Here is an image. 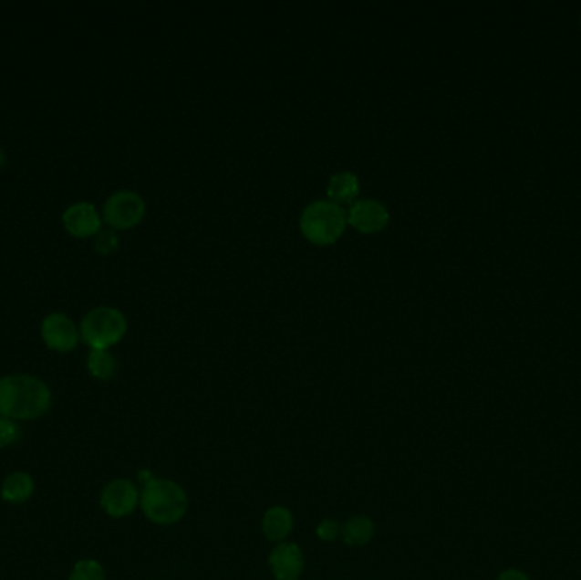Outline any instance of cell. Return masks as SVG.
<instances>
[{
  "label": "cell",
  "instance_id": "obj_6",
  "mask_svg": "<svg viewBox=\"0 0 581 580\" xmlns=\"http://www.w3.org/2000/svg\"><path fill=\"white\" fill-rule=\"evenodd\" d=\"M389 222V210L383 201L358 198L347 210V223L360 234H378Z\"/></svg>",
  "mask_w": 581,
  "mask_h": 580
},
{
  "label": "cell",
  "instance_id": "obj_11",
  "mask_svg": "<svg viewBox=\"0 0 581 580\" xmlns=\"http://www.w3.org/2000/svg\"><path fill=\"white\" fill-rule=\"evenodd\" d=\"M360 181L358 174L352 171H338L332 174L327 185V195L328 199L337 205L344 203H354L359 196Z\"/></svg>",
  "mask_w": 581,
  "mask_h": 580
},
{
  "label": "cell",
  "instance_id": "obj_8",
  "mask_svg": "<svg viewBox=\"0 0 581 580\" xmlns=\"http://www.w3.org/2000/svg\"><path fill=\"white\" fill-rule=\"evenodd\" d=\"M41 337L51 351L70 353L80 341V331L65 313H50L41 323Z\"/></svg>",
  "mask_w": 581,
  "mask_h": 580
},
{
  "label": "cell",
  "instance_id": "obj_7",
  "mask_svg": "<svg viewBox=\"0 0 581 580\" xmlns=\"http://www.w3.org/2000/svg\"><path fill=\"white\" fill-rule=\"evenodd\" d=\"M140 502V492L133 481L126 479L112 480L104 487L100 494V506L111 518L130 516Z\"/></svg>",
  "mask_w": 581,
  "mask_h": 580
},
{
  "label": "cell",
  "instance_id": "obj_15",
  "mask_svg": "<svg viewBox=\"0 0 581 580\" xmlns=\"http://www.w3.org/2000/svg\"><path fill=\"white\" fill-rule=\"evenodd\" d=\"M87 368L98 380H111L118 373V361L108 349H92L87 356Z\"/></svg>",
  "mask_w": 581,
  "mask_h": 580
},
{
  "label": "cell",
  "instance_id": "obj_10",
  "mask_svg": "<svg viewBox=\"0 0 581 580\" xmlns=\"http://www.w3.org/2000/svg\"><path fill=\"white\" fill-rule=\"evenodd\" d=\"M269 565L275 579L297 580L305 570V556L297 544H277L269 556Z\"/></svg>",
  "mask_w": 581,
  "mask_h": 580
},
{
  "label": "cell",
  "instance_id": "obj_19",
  "mask_svg": "<svg viewBox=\"0 0 581 580\" xmlns=\"http://www.w3.org/2000/svg\"><path fill=\"white\" fill-rule=\"evenodd\" d=\"M342 533L340 524L335 519H325L322 524L316 528V534L322 538L323 542H334Z\"/></svg>",
  "mask_w": 581,
  "mask_h": 580
},
{
  "label": "cell",
  "instance_id": "obj_13",
  "mask_svg": "<svg viewBox=\"0 0 581 580\" xmlns=\"http://www.w3.org/2000/svg\"><path fill=\"white\" fill-rule=\"evenodd\" d=\"M33 492H35V481L31 479V475H27L25 471H14L11 475H7L0 489L2 499L11 504H23L31 499Z\"/></svg>",
  "mask_w": 581,
  "mask_h": 580
},
{
  "label": "cell",
  "instance_id": "obj_5",
  "mask_svg": "<svg viewBox=\"0 0 581 580\" xmlns=\"http://www.w3.org/2000/svg\"><path fill=\"white\" fill-rule=\"evenodd\" d=\"M145 211V199L135 191L121 189L112 193L111 196L106 199L102 208V218L112 230H128L143 220Z\"/></svg>",
  "mask_w": 581,
  "mask_h": 580
},
{
  "label": "cell",
  "instance_id": "obj_4",
  "mask_svg": "<svg viewBox=\"0 0 581 580\" xmlns=\"http://www.w3.org/2000/svg\"><path fill=\"white\" fill-rule=\"evenodd\" d=\"M126 331L128 321L121 310L96 307L82 319L80 339L90 349H109L123 339Z\"/></svg>",
  "mask_w": 581,
  "mask_h": 580
},
{
  "label": "cell",
  "instance_id": "obj_14",
  "mask_svg": "<svg viewBox=\"0 0 581 580\" xmlns=\"http://www.w3.org/2000/svg\"><path fill=\"white\" fill-rule=\"evenodd\" d=\"M374 522L366 516H356V518L347 521L344 530H342V538L348 546H362V544L369 543L374 536Z\"/></svg>",
  "mask_w": 581,
  "mask_h": 580
},
{
  "label": "cell",
  "instance_id": "obj_21",
  "mask_svg": "<svg viewBox=\"0 0 581 580\" xmlns=\"http://www.w3.org/2000/svg\"><path fill=\"white\" fill-rule=\"evenodd\" d=\"M4 163H5V155H4V152L0 149V169L4 167Z\"/></svg>",
  "mask_w": 581,
  "mask_h": 580
},
{
  "label": "cell",
  "instance_id": "obj_9",
  "mask_svg": "<svg viewBox=\"0 0 581 580\" xmlns=\"http://www.w3.org/2000/svg\"><path fill=\"white\" fill-rule=\"evenodd\" d=\"M63 227L70 235L77 238H87V237H96L99 234L102 220H100L99 211L96 210L94 205L80 201L68 206L63 211Z\"/></svg>",
  "mask_w": 581,
  "mask_h": 580
},
{
  "label": "cell",
  "instance_id": "obj_18",
  "mask_svg": "<svg viewBox=\"0 0 581 580\" xmlns=\"http://www.w3.org/2000/svg\"><path fill=\"white\" fill-rule=\"evenodd\" d=\"M119 246V237L114 232V230H100L99 234L96 235V240H94V248L99 252V254H112L116 248Z\"/></svg>",
  "mask_w": 581,
  "mask_h": 580
},
{
  "label": "cell",
  "instance_id": "obj_12",
  "mask_svg": "<svg viewBox=\"0 0 581 580\" xmlns=\"http://www.w3.org/2000/svg\"><path fill=\"white\" fill-rule=\"evenodd\" d=\"M262 531L267 540L283 542L293 531V514L283 506L271 507L262 519Z\"/></svg>",
  "mask_w": 581,
  "mask_h": 580
},
{
  "label": "cell",
  "instance_id": "obj_16",
  "mask_svg": "<svg viewBox=\"0 0 581 580\" xmlns=\"http://www.w3.org/2000/svg\"><path fill=\"white\" fill-rule=\"evenodd\" d=\"M68 580H106V572L96 560H80L75 564Z\"/></svg>",
  "mask_w": 581,
  "mask_h": 580
},
{
  "label": "cell",
  "instance_id": "obj_20",
  "mask_svg": "<svg viewBox=\"0 0 581 580\" xmlns=\"http://www.w3.org/2000/svg\"><path fill=\"white\" fill-rule=\"evenodd\" d=\"M498 580H531L524 572H520V570H515V568H510V570H505L503 574H500V577Z\"/></svg>",
  "mask_w": 581,
  "mask_h": 580
},
{
  "label": "cell",
  "instance_id": "obj_2",
  "mask_svg": "<svg viewBox=\"0 0 581 580\" xmlns=\"http://www.w3.org/2000/svg\"><path fill=\"white\" fill-rule=\"evenodd\" d=\"M140 506L147 518L161 524L171 526L184 518L187 511V495L181 485L165 479H151L145 483Z\"/></svg>",
  "mask_w": 581,
  "mask_h": 580
},
{
  "label": "cell",
  "instance_id": "obj_1",
  "mask_svg": "<svg viewBox=\"0 0 581 580\" xmlns=\"http://www.w3.org/2000/svg\"><path fill=\"white\" fill-rule=\"evenodd\" d=\"M48 385L33 374L0 378V416L13 420H35L51 407Z\"/></svg>",
  "mask_w": 581,
  "mask_h": 580
},
{
  "label": "cell",
  "instance_id": "obj_17",
  "mask_svg": "<svg viewBox=\"0 0 581 580\" xmlns=\"http://www.w3.org/2000/svg\"><path fill=\"white\" fill-rule=\"evenodd\" d=\"M19 439H21V427L17 426V422L0 416V449L17 443Z\"/></svg>",
  "mask_w": 581,
  "mask_h": 580
},
{
  "label": "cell",
  "instance_id": "obj_3",
  "mask_svg": "<svg viewBox=\"0 0 581 580\" xmlns=\"http://www.w3.org/2000/svg\"><path fill=\"white\" fill-rule=\"evenodd\" d=\"M347 225V211L330 199L311 201L299 216L301 234L316 246L337 242L346 232Z\"/></svg>",
  "mask_w": 581,
  "mask_h": 580
}]
</instances>
